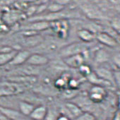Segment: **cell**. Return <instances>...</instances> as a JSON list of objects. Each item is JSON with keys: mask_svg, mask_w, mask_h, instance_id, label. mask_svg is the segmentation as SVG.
Instances as JSON below:
<instances>
[{"mask_svg": "<svg viewBox=\"0 0 120 120\" xmlns=\"http://www.w3.org/2000/svg\"><path fill=\"white\" fill-rule=\"evenodd\" d=\"M48 62L49 59L46 56L39 53L30 54L26 62V63L33 66H43L47 64Z\"/></svg>", "mask_w": 120, "mask_h": 120, "instance_id": "obj_8", "label": "cell"}, {"mask_svg": "<svg viewBox=\"0 0 120 120\" xmlns=\"http://www.w3.org/2000/svg\"><path fill=\"white\" fill-rule=\"evenodd\" d=\"M99 78L102 79L105 81H109V82H114V75L110 72V71L105 69V68H101L99 69L96 74H95Z\"/></svg>", "mask_w": 120, "mask_h": 120, "instance_id": "obj_15", "label": "cell"}, {"mask_svg": "<svg viewBox=\"0 0 120 120\" xmlns=\"http://www.w3.org/2000/svg\"><path fill=\"white\" fill-rule=\"evenodd\" d=\"M30 53L26 50L18 51L15 54L14 57L11 60L9 64L12 66H19L23 64V63H26L28 59L29 58Z\"/></svg>", "mask_w": 120, "mask_h": 120, "instance_id": "obj_9", "label": "cell"}, {"mask_svg": "<svg viewBox=\"0 0 120 120\" xmlns=\"http://www.w3.org/2000/svg\"><path fill=\"white\" fill-rule=\"evenodd\" d=\"M56 120H71V119L69 116H67V115L61 114H59L56 116Z\"/></svg>", "mask_w": 120, "mask_h": 120, "instance_id": "obj_22", "label": "cell"}, {"mask_svg": "<svg viewBox=\"0 0 120 120\" xmlns=\"http://www.w3.org/2000/svg\"><path fill=\"white\" fill-rule=\"evenodd\" d=\"M74 120H96V119L92 113L88 112H83L78 117H76Z\"/></svg>", "mask_w": 120, "mask_h": 120, "instance_id": "obj_16", "label": "cell"}, {"mask_svg": "<svg viewBox=\"0 0 120 120\" xmlns=\"http://www.w3.org/2000/svg\"><path fill=\"white\" fill-rule=\"evenodd\" d=\"M48 112V109L45 105H40L35 106L29 117L33 120H44Z\"/></svg>", "mask_w": 120, "mask_h": 120, "instance_id": "obj_10", "label": "cell"}, {"mask_svg": "<svg viewBox=\"0 0 120 120\" xmlns=\"http://www.w3.org/2000/svg\"><path fill=\"white\" fill-rule=\"evenodd\" d=\"M49 27H50L59 37L62 38H67L69 30V24L66 20L58 19L52 21L49 23Z\"/></svg>", "mask_w": 120, "mask_h": 120, "instance_id": "obj_2", "label": "cell"}, {"mask_svg": "<svg viewBox=\"0 0 120 120\" xmlns=\"http://www.w3.org/2000/svg\"><path fill=\"white\" fill-rule=\"evenodd\" d=\"M20 92L18 86L13 83H2L0 84V96L14 95Z\"/></svg>", "mask_w": 120, "mask_h": 120, "instance_id": "obj_11", "label": "cell"}, {"mask_svg": "<svg viewBox=\"0 0 120 120\" xmlns=\"http://www.w3.org/2000/svg\"><path fill=\"white\" fill-rule=\"evenodd\" d=\"M113 120H119V112L117 111L113 118Z\"/></svg>", "mask_w": 120, "mask_h": 120, "instance_id": "obj_24", "label": "cell"}, {"mask_svg": "<svg viewBox=\"0 0 120 120\" xmlns=\"http://www.w3.org/2000/svg\"><path fill=\"white\" fill-rule=\"evenodd\" d=\"M56 116H55V114L52 112H51L50 110L48 109L47 114L45 118L44 119V120H56Z\"/></svg>", "mask_w": 120, "mask_h": 120, "instance_id": "obj_21", "label": "cell"}, {"mask_svg": "<svg viewBox=\"0 0 120 120\" xmlns=\"http://www.w3.org/2000/svg\"><path fill=\"white\" fill-rule=\"evenodd\" d=\"M84 56L83 54H76L64 58V63L71 68L79 69L82 64H84Z\"/></svg>", "mask_w": 120, "mask_h": 120, "instance_id": "obj_7", "label": "cell"}, {"mask_svg": "<svg viewBox=\"0 0 120 120\" xmlns=\"http://www.w3.org/2000/svg\"><path fill=\"white\" fill-rule=\"evenodd\" d=\"M0 120H11V119L0 112Z\"/></svg>", "mask_w": 120, "mask_h": 120, "instance_id": "obj_23", "label": "cell"}, {"mask_svg": "<svg viewBox=\"0 0 120 120\" xmlns=\"http://www.w3.org/2000/svg\"><path fill=\"white\" fill-rule=\"evenodd\" d=\"M18 50L14 49L10 47H0V67L9 64Z\"/></svg>", "mask_w": 120, "mask_h": 120, "instance_id": "obj_3", "label": "cell"}, {"mask_svg": "<svg viewBox=\"0 0 120 120\" xmlns=\"http://www.w3.org/2000/svg\"><path fill=\"white\" fill-rule=\"evenodd\" d=\"M107 95V92L105 89L101 86L94 85L91 87L88 96L90 100L93 102H101Z\"/></svg>", "mask_w": 120, "mask_h": 120, "instance_id": "obj_4", "label": "cell"}, {"mask_svg": "<svg viewBox=\"0 0 120 120\" xmlns=\"http://www.w3.org/2000/svg\"><path fill=\"white\" fill-rule=\"evenodd\" d=\"M35 105L27 101H20L19 102V111L25 116H29Z\"/></svg>", "mask_w": 120, "mask_h": 120, "instance_id": "obj_13", "label": "cell"}, {"mask_svg": "<svg viewBox=\"0 0 120 120\" xmlns=\"http://www.w3.org/2000/svg\"><path fill=\"white\" fill-rule=\"evenodd\" d=\"M0 112L11 120H33L29 116L23 115L19 110L13 108L0 106Z\"/></svg>", "mask_w": 120, "mask_h": 120, "instance_id": "obj_5", "label": "cell"}, {"mask_svg": "<svg viewBox=\"0 0 120 120\" xmlns=\"http://www.w3.org/2000/svg\"><path fill=\"white\" fill-rule=\"evenodd\" d=\"M79 69L80 73H81L82 75H83V76H86V77L88 76L92 73L90 68L88 65H86V64H82Z\"/></svg>", "mask_w": 120, "mask_h": 120, "instance_id": "obj_18", "label": "cell"}, {"mask_svg": "<svg viewBox=\"0 0 120 120\" xmlns=\"http://www.w3.org/2000/svg\"><path fill=\"white\" fill-rule=\"evenodd\" d=\"M64 6L59 4L58 2L53 3L49 7V10L52 13H59V11L62 9Z\"/></svg>", "mask_w": 120, "mask_h": 120, "instance_id": "obj_19", "label": "cell"}, {"mask_svg": "<svg viewBox=\"0 0 120 120\" xmlns=\"http://www.w3.org/2000/svg\"><path fill=\"white\" fill-rule=\"evenodd\" d=\"M65 84H66V81H65V79L63 78V77L57 79L56 83H55V85L58 88H64Z\"/></svg>", "mask_w": 120, "mask_h": 120, "instance_id": "obj_20", "label": "cell"}, {"mask_svg": "<svg viewBox=\"0 0 120 120\" xmlns=\"http://www.w3.org/2000/svg\"><path fill=\"white\" fill-rule=\"evenodd\" d=\"M87 49L86 44L81 42H74L64 47L60 54L64 57H68L76 54H83Z\"/></svg>", "mask_w": 120, "mask_h": 120, "instance_id": "obj_1", "label": "cell"}, {"mask_svg": "<svg viewBox=\"0 0 120 120\" xmlns=\"http://www.w3.org/2000/svg\"><path fill=\"white\" fill-rule=\"evenodd\" d=\"M95 38L101 44L109 47H115L118 45L117 40L110 34L105 32H99L95 35Z\"/></svg>", "mask_w": 120, "mask_h": 120, "instance_id": "obj_6", "label": "cell"}, {"mask_svg": "<svg viewBox=\"0 0 120 120\" xmlns=\"http://www.w3.org/2000/svg\"><path fill=\"white\" fill-rule=\"evenodd\" d=\"M95 59L99 62H104L108 59V54L104 50H99L96 53Z\"/></svg>", "mask_w": 120, "mask_h": 120, "instance_id": "obj_17", "label": "cell"}, {"mask_svg": "<svg viewBox=\"0 0 120 120\" xmlns=\"http://www.w3.org/2000/svg\"><path fill=\"white\" fill-rule=\"evenodd\" d=\"M64 109L67 112V114H65L64 115H67L71 119V118L74 119H76L83 112L80 107L72 102H67L65 104Z\"/></svg>", "mask_w": 120, "mask_h": 120, "instance_id": "obj_12", "label": "cell"}, {"mask_svg": "<svg viewBox=\"0 0 120 120\" xmlns=\"http://www.w3.org/2000/svg\"><path fill=\"white\" fill-rule=\"evenodd\" d=\"M77 35L79 38L85 42H89L93 41L95 38V35L93 31H91L89 29H81L78 31Z\"/></svg>", "mask_w": 120, "mask_h": 120, "instance_id": "obj_14", "label": "cell"}]
</instances>
